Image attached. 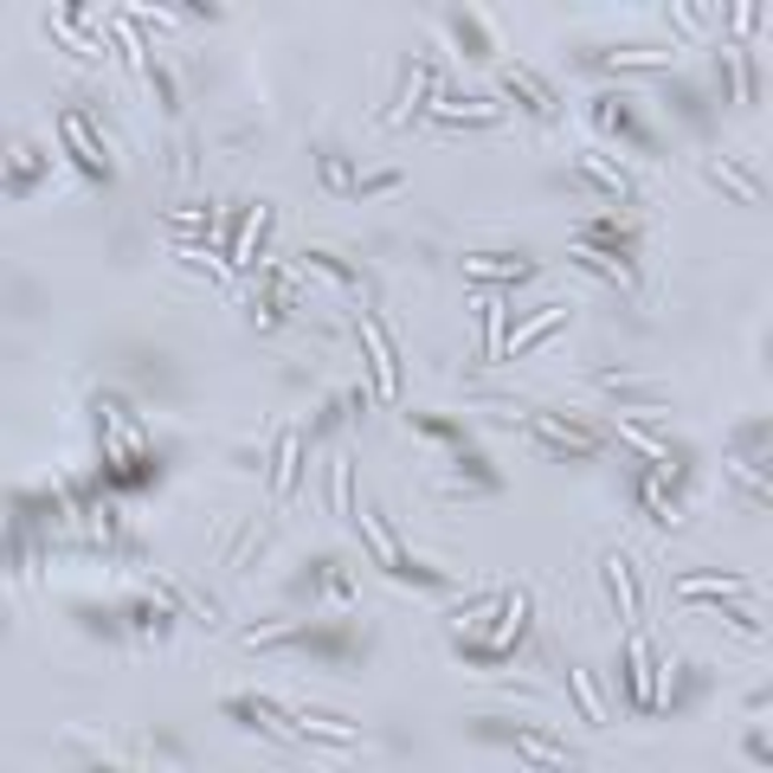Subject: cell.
Returning a JSON list of instances; mask_svg holds the SVG:
<instances>
[{"instance_id": "1", "label": "cell", "mask_w": 773, "mask_h": 773, "mask_svg": "<svg viewBox=\"0 0 773 773\" xmlns=\"http://www.w3.org/2000/svg\"><path fill=\"white\" fill-rule=\"evenodd\" d=\"M59 136H65V148L77 155V168H84L90 181H110V155L97 148V136H90V123H84L77 110H65V117H59Z\"/></svg>"}, {"instance_id": "2", "label": "cell", "mask_w": 773, "mask_h": 773, "mask_svg": "<svg viewBox=\"0 0 773 773\" xmlns=\"http://www.w3.org/2000/svg\"><path fill=\"white\" fill-rule=\"evenodd\" d=\"M361 349H367V367H374V400H394L400 394V367H394V349L381 336V323L361 316Z\"/></svg>"}, {"instance_id": "3", "label": "cell", "mask_w": 773, "mask_h": 773, "mask_svg": "<svg viewBox=\"0 0 773 773\" xmlns=\"http://www.w3.org/2000/svg\"><path fill=\"white\" fill-rule=\"evenodd\" d=\"M709 593H722V600H754V587H748V580H728V573H684V580H677V600H684V606H703Z\"/></svg>"}, {"instance_id": "4", "label": "cell", "mask_w": 773, "mask_h": 773, "mask_svg": "<svg viewBox=\"0 0 773 773\" xmlns=\"http://www.w3.org/2000/svg\"><path fill=\"white\" fill-rule=\"evenodd\" d=\"M496 735H509V741H516V754H522V761H535V768H555V773L573 768V754H561L548 735H529V728H496Z\"/></svg>"}, {"instance_id": "5", "label": "cell", "mask_w": 773, "mask_h": 773, "mask_svg": "<svg viewBox=\"0 0 773 773\" xmlns=\"http://www.w3.org/2000/svg\"><path fill=\"white\" fill-rule=\"evenodd\" d=\"M626 657H632V703L657 709V690H651V644H644V632L626 638Z\"/></svg>"}, {"instance_id": "6", "label": "cell", "mask_w": 773, "mask_h": 773, "mask_svg": "<svg viewBox=\"0 0 773 773\" xmlns=\"http://www.w3.org/2000/svg\"><path fill=\"white\" fill-rule=\"evenodd\" d=\"M354 522H361V535H367V548H374V561L387 567V573H400V548H394V535H387V522H381L374 509H354Z\"/></svg>"}, {"instance_id": "7", "label": "cell", "mask_w": 773, "mask_h": 773, "mask_svg": "<svg viewBox=\"0 0 773 773\" xmlns=\"http://www.w3.org/2000/svg\"><path fill=\"white\" fill-rule=\"evenodd\" d=\"M290 728H297V735H323V741H361V728H354V722H342V715H316V709L290 715Z\"/></svg>"}, {"instance_id": "8", "label": "cell", "mask_w": 773, "mask_h": 773, "mask_svg": "<svg viewBox=\"0 0 773 773\" xmlns=\"http://www.w3.org/2000/svg\"><path fill=\"white\" fill-rule=\"evenodd\" d=\"M425 84H432V65H425V59H413V65H407V84H400V104L387 110V130H400V123L413 117V104L425 97Z\"/></svg>"}, {"instance_id": "9", "label": "cell", "mask_w": 773, "mask_h": 773, "mask_svg": "<svg viewBox=\"0 0 773 773\" xmlns=\"http://www.w3.org/2000/svg\"><path fill=\"white\" fill-rule=\"evenodd\" d=\"M555 323H567V310L555 303V310H542V316H529V323H516V336H503V354H522V349H535Z\"/></svg>"}, {"instance_id": "10", "label": "cell", "mask_w": 773, "mask_h": 773, "mask_svg": "<svg viewBox=\"0 0 773 773\" xmlns=\"http://www.w3.org/2000/svg\"><path fill=\"white\" fill-rule=\"evenodd\" d=\"M600 65L606 71H657V65H671V52L664 46H613Z\"/></svg>"}, {"instance_id": "11", "label": "cell", "mask_w": 773, "mask_h": 773, "mask_svg": "<svg viewBox=\"0 0 773 773\" xmlns=\"http://www.w3.org/2000/svg\"><path fill=\"white\" fill-rule=\"evenodd\" d=\"M522 613H529V593H516V600H509V613H503V619H496V632L478 644V657H503V651H509V638L522 632Z\"/></svg>"}, {"instance_id": "12", "label": "cell", "mask_w": 773, "mask_h": 773, "mask_svg": "<svg viewBox=\"0 0 773 773\" xmlns=\"http://www.w3.org/2000/svg\"><path fill=\"white\" fill-rule=\"evenodd\" d=\"M265 226H271V207H252L245 219H239V232H232V271L258 252V239H265Z\"/></svg>"}, {"instance_id": "13", "label": "cell", "mask_w": 773, "mask_h": 773, "mask_svg": "<svg viewBox=\"0 0 773 773\" xmlns=\"http://www.w3.org/2000/svg\"><path fill=\"white\" fill-rule=\"evenodd\" d=\"M606 587H613V600H619V619L638 632V587H632V567L619 561V555L606 561Z\"/></svg>"}, {"instance_id": "14", "label": "cell", "mask_w": 773, "mask_h": 773, "mask_svg": "<svg viewBox=\"0 0 773 773\" xmlns=\"http://www.w3.org/2000/svg\"><path fill=\"white\" fill-rule=\"evenodd\" d=\"M297 458H303V438L283 432V438H278V471H271V496H278V503L297 491Z\"/></svg>"}, {"instance_id": "15", "label": "cell", "mask_w": 773, "mask_h": 773, "mask_svg": "<svg viewBox=\"0 0 773 773\" xmlns=\"http://www.w3.org/2000/svg\"><path fill=\"white\" fill-rule=\"evenodd\" d=\"M174 258H181V265H201V271H213L219 283H232V265H219L207 245H194V239H174Z\"/></svg>"}, {"instance_id": "16", "label": "cell", "mask_w": 773, "mask_h": 773, "mask_svg": "<svg viewBox=\"0 0 773 773\" xmlns=\"http://www.w3.org/2000/svg\"><path fill=\"white\" fill-rule=\"evenodd\" d=\"M709 174H715V181H722V188H728V194H735V201H748V207H761V201H768V194H761V188H754V181H748V174H741V168H728V161H715V168H709Z\"/></svg>"}, {"instance_id": "17", "label": "cell", "mask_w": 773, "mask_h": 773, "mask_svg": "<svg viewBox=\"0 0 773 773\" xmlns=\"http://www.w3.org/2000/svg\"><path fill=\"white\" fill-rule=\"evenodd\" d=\"M464 278H529L522 258H464Z\"/></svg>"}, {"instance_id": "18", "label": "cell", "mask_w": 773, "mask_h": 773, "mask_svg": "<svg viewBox=\"0 0 773 773\" xmlns=\"http://www.w3.org/2000/svg\"><path fill=\"white\" fill-rule=\"evenodd\" d=\"M509 90H516V97H529V104H535V110H542V117H555V97H548V90H542V84H535V71H509Z\"/></svg>"}, {"instance_id": "19", "label": "cell", "mask_w": 773, "mask_h": 773, "mask_svg": "<svg viewBox=\"0 0 773 773\" xmlns=\"http://www.w3.org/2000/svg\"><path fill=\"white\" fill-rule=\"evenodd\" d=\"M573 703H580V715H587L593 728L606 722V703H600V690H593V677H587V671H573Z\"/></svg>"}, {"instance_id": "20", "label": "cell", "mask_w": 773, "mask_h": 773, "mask_svg": "<svg viewBox=\"0 0 773 773\" xmlns=\"http://www.w3.org/2000/svg\"><path fill=\"white\" fill-rule=\"evenodd\" d=\"M619 438H632L638 451H644V458H657V464H664V458H671V445H664V438H651V432H644V425H619Z\"/></svg>"}, {"instance_id": "21", "label": "cell", "mask_w": 773, "mask_h": 773, "mask_svg": "<svg viewBox=\"0 0 773 773\" xmlns=\"http://www.w3.org/2000/svg\"><path fill=\"white\" fill-rule=\"evenodd\" d=\"M336 509H342L349 522H354V509H361V503H354V464H349V458L336 464Z\"/></svg>"}, {"instance_id": "22", "label": "cell", "mask_w": 773, "mask_h": 773, "mask_svg": "<svg viewBox=\"0 0 773 773\" xmlns=\"http://www.w3.org/2000/svg\"><path fill=\"white\" fill-rule=\"evenodd\" d=\"M432 117H438V123H458V117H471V123H496L503 110H496V104H464V110H451V104H445V110H432Z\"/></svg>"}, {"instance_id": "23", "label": "cell", "mask_w": 773, "mask_h": 773, "mask_svg": "<svg viewBox=\"0 0 773 773\" xmlns=\"http://www.w3.org/2000/svg\"><path fill=\"white\" fill-rule=\"evenodd\" d=\"M587 174H593L600 188H613V194H626V168H613V161H600V155H587Z\"/></svg>"}, {"instance_id": "24", "label": "cell", "mask_w": 773, "mask_h": 773, "mask_svg": "<svg viewBox=\"0 0 773 773\" xmlns=\"http://www.w3.org/2000/svg\"><path fill=\"white\" fill-rule=\"evenodd\" d=\"M310 271H316V278H329V283H349V271H342L336 258H323V252H310Z\"/></svg>"}, {"instance_id": "25", "label": "cell", "mask_w": 773, "mask_h": 773, "mask_svg": "<svg viewBox=\"0 0 773 773\" xmlns=\"http://www.w3.org/2000/svg\"><path fill=\"white\" fill-rule=\"evenodd\" d=\"M496 606H503V600H484V606H471V613H458L451 626H458V632H464V626H484V619H491Z\"/></svg>"}, {"instance_id": "26", "label": "cell", "mask_w": 773, "mask_h": 773, "mask_svg": "<svg viewBox=\"0 0 773 773\" xmlns=\"http://www.w3.org/2000/svg\"><path fill=\"white\" fill-rule=\"evenodd\" d=\"M323 181H329L336 194H349V188H354V181H349V168H342V161H323Z\"/></svg>"}]
</instances>
